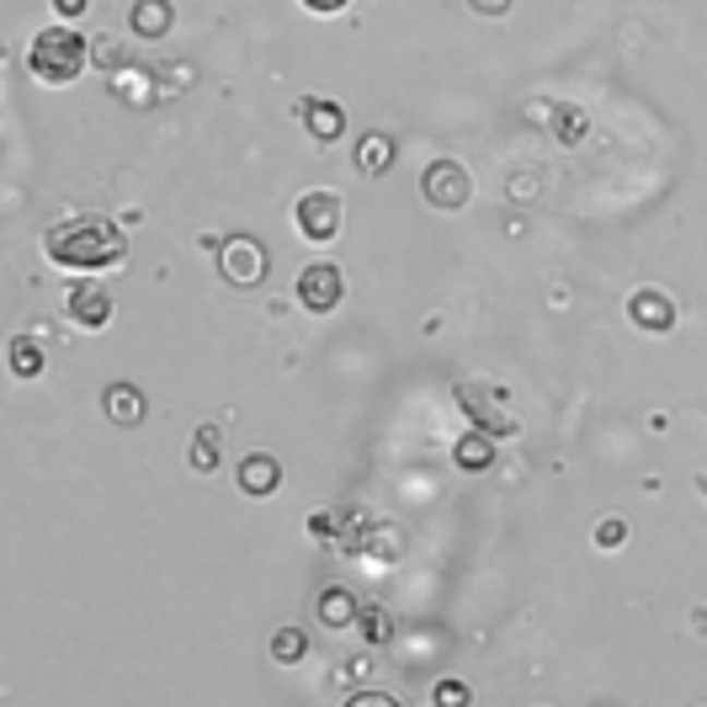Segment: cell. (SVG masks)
<instances>
[{
	"instance_id": "obj_1",
	"label": "cell",
	"mask_w": 707,
	"mask_h": 707,
	"mask_svg": "<svg viewBox=\"0 0 707 707\" xmlns=\"http://www.w3.org/2000/svg\"><path fill=\"white\" fill-rule=\"evenodd\" d=\"M43 255L53 261V266H64V272H107V266H118L128 255V240L123 229L112 224V218H101V213H81V218H64V224H53L48 235H43Z\"/></svg>"
},
{
	"instance_id": "obj_2",
	"label": "cell",
	"mask_w": 707,
	"mask_h": 707,
	"mask_svg": "<svg viewBox=\"0 0 707 707\" xmlns=\"http://www.w3.org/2000/svg\"><path fill=\"white\" fill-rule=\"evenodd\" d=\"M85 64H91V48H85L81 27H70V22L43 27L38 38H33V48H27V70H33V81H43V85L81 81Z\"/></svg>"
},
{
	"instance_id": "obj_3",
	"label": "cell",
	"mask_w": 707,
	"mask_h": 707,
	"mask_svg": "<svg viewBox=\"0 0 707 707\" xmlns=\"http://www.w3.org/2000/svg\"><path fill=\"white\" fill-rule=\"evenodd\" d=\"M292 224H298V235H303L309 245H331V240H340V224H346V203H340V192H331V187L303 192L298 208H292Z\"/></svg>"
},
{
	"instance_id": "obj_4",
	"label": "cell",
	"mask_w": 707,
	"mask_h": 707,
	"mask_svg": "<svg viewBox=\"0 0 707 707\" xmlns=\"http://www.w3.org/2000/svg\"><path fill=\"white\" fill-rule=\"evenodd\" d=\"M420 192H426L431 208L458 213V208H468V197H474V176H468V166H458L453 155H442V160H431V166L420 170Z\"/></svg>"
},
{
	"instance_id": "obj_5",
	"label": "cell",
	"mask_w": 707,
	"mask_h": 707,
	"mask_svg": "<svg viewBox=\"0 0 707 707\" xmlns=\"http://www.w3.org/2000/svg\"><path fill=\"white\" fill-rule=\"evenodd\" d=\"M266 266H272V255H266L261 240H250V235H229V240L218 245V272H224L229 288H255V283H266Z\"/></svg>"
},
{
	"instance_id": "obj_6",
	"label": "cell",
	"mask_w": 707,
	"mask_h": 707,
	"mask_svg": "<svg viewBox=\"0 0 707 707\" xmlns=\"http://www.w3.org/2000/svg\"><path fill=\"white\" fill-rule=\"evenodd\" d=\"M340 298H346V277H340V266L314 261V266L298 272V303H303L309 314H331V309H340Z\"/></svg>"
},
{
	"instance_id": "obj_7",
	"label": "cell",
	"mask_w": 707,
	"mask_h": 707,
	"mask_svg": "<svg viewBox=\"0 0 707 707\" xmlns=\"http://www.w3.org/2000/svg\"><path fill=\"white\" fill-rule=\"evenodd\" d=\"M64 309H70V320H75L81 331H101V325L112 320V292L101 288V283H75L70 298H64Z\"/></svg>"
},
{
	"instance_id": "obj_8",
	"label": "cell",
	"mask_w": 707,
	"mask_h": 707,
	"mask_svg": "<svg viewBox=\"0 0 707 707\" xmlns=\"http://www.w3.org/2000/svg\"><path fill=\"white\" fill-rule=\"evenodd\" d=\"M298 123L309 128L320 144H335V139L346 133V107L331 101V96H303V101H298Z\"/></svg>"
},
{
	"instance_id": "obj_9",
	"label": "cell",
	"mask_w": 707,
	"mask_h": 707,
	"mask_svg": "<svg viewBox=\"0 0 707 707\" xmlns=\"http://www.w3.org/2000/svg\"><path fill=\"white\" fill-rule=\"evenodd\" d=\"M627 320H633V325H638V331H649V335H666L670 325H675V303H670L666 292L644 288V292H633V298H627Z\"/></svg>"
},
{
	"instance_id": "obj_10",
	"label": "cell",
	"mask_w": 707,
	"mask_h": 707,
	"mask_svg": "<svg viewBox=\"0 0 707 707\" xmlns=\"http://www.w3.org/2000/svg\"><path fill=\"white\" fill-rule=\"evenodd\" d=\"M101 410H107L112 426H144V416H149L144 388H133V383H112V388L101 394Z\"/></svg>"
},
{
	"instance_id": "obj_11",
	"label": "cell",
	"mask_w": 707,
	"mask_h": 707,
	"mask_svg": "<svg viewBox=\"0 0 707 707\" xmlns=\"http://www.w3.org/2000/svg\"><path fill=\"white\" fill-rule=\"evenodd\" d=\"M277 484H283V463L272 458V453H250L245 463H240V490L255 500L277 495Z\"/></svg>"
},
{
	"instance_id": "obj_12",
	"label": "cell",
	"mask_w": 707,
	"mask_h": 707,
	"mask_svg": "<svg viewBox=\"0 0 707 707\" xmlns=\"http://www.w3.org/2000/svg\"><path fill=\"white\" fill-rule=\"evenodd\" d=\"M170 22H176L170 0H133V11H128V27L139 38H160V33H170Z\"/></svg>"
},
{
	"instance_id": "obj_13",
	"label": "cell",
	"mask_w": 707,
	"mask_h": 707,
	"mask_svg": "<svg viewBox=\"0 0 707 707\" xmlns=\"http://www.w3.org/2000/svg\"><path fill=\"white\" fill-rule=\"evenodd\" d=\"M314 607H320V623L335 627V633H340V627H351L357 618H362V612H357V596H351V590H340V585L320 590V601H314Z\"/></svg>"
},
{
	"instance_id": "obj_14",
	"label": "cell",
	"mask_w": 707,
	"mask_h": 707,
	"mask_svg": "<svg viewBox=\"0 0 707 707\" xmlns=\"http://www.w3.org/2000/svg\"><path fill=\"white\" fill-rule=\"evenodd\" d=\"M388 166H394V139H388V133H362V144H357V170H362V176H383Z\"/></svg>"
},
{
	"instance_id": "obj_15",
	"label": "cell",
	"mask_w": 707,
	"mask_h": 707,
	"mask_svg": "<svg viewBox=\"0 0 707 707\" xmlns=\"http://www.w3.org/2000/svg\"><path fill=\"white\" fill-rule=\"evenodd\" d=\"M303 655H309V633H303V627L288 623L272 633V660H277V666H298Z\"/></svg>"
},
{
	"instance_id": "obj_16",
	"label": "cell",
	"mask_w": 707,
	"mask_h": 707,
	"mask_svg": "<svg viewBox=\"0 0 707 707\" xmlns=\"http://www.w3.org/2000/svg\"><path fill=\"white\" fill-rule=\"evenodd\" d=\"M453 458H458V468H490L495 463V442L479 436V431H468L458 447H453Z\"/></svg>"
},
{
	"instance_id": "obj_17",
	"label": "cell",
	"mask_w": 707,
	"mask_h": 707,
	"mask_svg": "<svg viewBox=\"0 0 707 707\" xmlns=\"http://www.w3.org/2000/svg\"><path fill=\"white\" fill-rule=\"evenodd\" d=\"M11 373L16 378H38L43 373V346L38 340H27V335L11 340Z\"/></svg>"
},
{
	"instance_id": "obj_18",
	"label": "cell",
	"mask_w": 707,
	"mask_h": 707,
	"mask_svg": "<svg viewBox=\"0 0 707 707\" xmlns=\"http://www.w3.org/2000/svg\"><path fill=\"white\" fill-rule=\"evenodd\" d=\"M458 399L468 405V410H474V420H479L490 436H505V431H516V420H511V416H490V405H479V394H474V388H458Z\"/></svg>"
},
{
	"instance_id": "obj_19",
	"label": "cell",
	"mask_w": 707,
	"mask_h": 707,
	"mask_svg": "<svg viewBox=\"0 0 707 707\" xmlns=\"http://www.w3.org/2000/svg\"><path fill=\"white\" fill-rule=\"evenodd\" d=\"M218 447H224V442H218V431H213V426H203V431L192 436V468H197V474H213V468H218Z\"/></svg>"
},
{
	"instance_id": "obj_20",
	"label": "cell",
	"mask_w": 707,
	"mask_h": 707,
	"mask_svg": "<svg viewBox=\"0 0 707 707\" xmlns=\"http://www.w3.org/2000/svg\"><path fill=\"white\" fill-rule=\"evenodd\" d=\"M357 623H368V638H373V644H383V638L394 633V623H388V612H362Z\"/></svg>"
},
{
	"instance_id": "obj_21",
	"label": "cell",
	"mask_w": 707,
	"mask_h": 707,
	"mask_svg": "<svg viewBox=\"0 0 707 707\" xmlns=\"http://www.w3.org/2000/svg\"><path fill=\"white\" fill-rule=\"evenodd\" d=\"M623 538H627V527H623V522H618V516L596 527V542H601V548H623Z\"/></svg>"
},
{
	"instance_id": "obj_22",
	"label": "cell",
	"mask_w": 707,
	"mask_h": 707,
	"mask_svg": "<svg viewBox=\"0 0 707 707\" xmlns=\"http://www.w3.org/2000/svg\"><path fill=\"white\" fill-rule=\"evenodd\" d=\"M85 11H91V0H53V16H59V22H75Z\"/></svg>"
},
{
	"instance_id": "obj_23",
	"label": "cell",
	"mask_w": 707,
	"mask_h": 707,
	"mask_svg": "<svg viewBox=\"0 0 707 707\" xmlns=\"http://www.w3.org/2000/svg\"><path fill=\"white\" fill-rule=\"evenodd\" d=\"M468 5H474L479 16H505V11H511V0H468Z\"/></svg>"
},
{
	"instance_id": "obj_24",
	"label": "cell",
	"mask_w": 707,
	"mask_h": 707,
	"mask_svg": "<svg viewBox=\"0 0 707 707\" xmlns=\"http://www.w3.org/2000/svg\"><path fill=\"white\" fill-rule=\"evenodd\" d=\"M303 5H309L314 16H335V11H346L351 0H303Z\"/></svg>"
},
{
	"instance_id": "obj_25",
	"label": "cell",
	"mask_w": 707,
	"mask_h": 707,
	"mask_svg": "<svg viewBox=\"0 0 707 707\" xmlns=\"http://www.w3.org/2000/svg\"><path fill=\"white\" fill-rule=\"evenodd\" d=\"M468 692H463L458 681H447V686H436V703H463Z\"/></svg>"
},
{
	"instance_id": "obj_26",
	"label": "cell",
	"mask_w": 707,
	"mask_h": 707,
	"mask_svg": "<svg viewBox=\"0 0 707 707\" xmlns=\"http://www.w3.org/2000/svg\"><path fill=\"white\" fill-rule=\"evenodd\" d=\"M351 703L357 707H394V697H388V692H383V697H378V692H362V697H351Z\"/></svg>"
}]
</instances>
